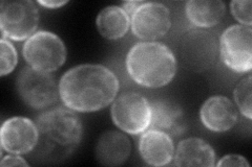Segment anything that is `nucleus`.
<instances>
[{"label": "nucleus", "instance_id": "nucleus-1", "mask_svg": "<svg viewBox=\"0 0 252 167\" xmlns=\"http://www.w3.org/2000/svg\"><path fill=\"white\" fill-rule=\"evenodd\" d=\"M120 90L117 75L101 64H81L68 69L59 82V96L66 108L92 113L113 103Z\"/></svg>", "mask_w": 252, "mask_h": 167}, {"label": "nucleus", "instance_id": "nucleus-2", "mask_svg": "<svg viewBox=\"0 0 252 167\" xmlns=\"http://www.w3.org/2000/svg\"><path fill=\"white\" fill-rule=\"evenodd\" d=\"M36 124L39 138L31 155L38 163H60L72 156L80 145L82 122L74 111L65 106L38 115Z\"/></svg>", "mask_w": 252, "mask_h": 167}, {"label": "nucleus", "instance_id": "nucleus-3", "mask_svg": "<svg viewBox=\"0 0 252 167\" xmlns=\"http://www.w3.org/2000/svg\"><path fill=\"white\" fill-rule=\"evenodd\" d=\"M126 70L137 85L149 89L167 86L177 73L175 53L163 43L143 41L133 45L126 55Z\"/></svg>", "mask_w": 252, "mask_h": 167}, {"label": "nucleus", "instance_id": "nucleus-4", "mask_svg": "<svg viewBox=\"0 0 252 167\" xmlns=\"http://www.w3.org/2000/svg\"><path fill=\"white\" fill-rule=\"evenodd\" d=\"M22 55L30 67L51 73L65 63L66 47L58 35L39 30L23 44Z\"/></svg>", "mask_w": 252, "mask_h": 167}, {"label": "nucleus", "instance_id": "nucleus-5", "mask_svg": "<svg viewBox=\"0 0 252 167\" xmlns=\"http://www.w3.org/2000/svg\"><path fill=\"white\" fill-rule=\"evenodd\" d=\"M110 115L118 129L137 136L148 130L151 124V101L140 93L125 92L114 100Z\"/></svg>", "mask_w": 252, "mask_h": 167}, {"label": "nucleus", "instance_id": "nucleus-6", "mask_svg": "<svg viewBox=\"0 0 252 167\" xmlns=\"http://www.w3.org/2000/svg\"><path fill=\"white\" fill-rule=\"evenodd\" d=\"M16 88L20 98L34 110H44L58 101L59 85L47 72L28 66L22 68L16 79Z\"/></svg>", "mask_w": 252, "mask_h": 167}, {"label": "nucleus", "instance_id": "nucleus-7", "mask_svg": "<svg viewBox=\"0 0 252 167\" xmlns=\"http://www.w3.org/2000/svg\"><path fill=\"white\" fill-rule=\"evenodd\" d=\"M39 24V11L31 0L1 1L0 29L3 38L13 41H27L33 36Z\"/></svg>", "mask_w": 252, "mask_h": 167}, {"label": "nucleus", "instance_id": "nucleus-8", "mask_svg": "<svg viewBox=\"0 0 252 167\" xmlns=\"http://www.w3.org/2000/svg\"><path fill=\"white\" fill-rule=\"evenodd\" d=\"M220 57L224 65L236 73L252 69V29L241 24L226 28L220 38Z\"/></svg>", "mask_w": 252, "mask_h": 167}, {"label": "nucleus", "instance_id": "nucleus-9", "mask_svg": "<svg viewBox=\"0 0 252 167\" xmlns=\"http://www.w3.org/2000/svg\"><path fill=\"white\" fill-rule=\"evenodd\" d=\"M170 27V11L161 2L144 1L130 15L132 35L142 41L161 39L168 33Z\"/></svg>", "mask_w": 252, "mask_h": 167}, {"label": "nucleus", "instance_id": "nucleus-10", "mask_svg": "<svg viewBox=\"0 0 252 167\" xmlns=\"http://www.w3.org/2000/svg\"><path fill=\"white\" fill-rule=\"evenodd\" d=\"M38 138L37 124L28 117H11L0 129V144L9 154H31L37 145Z\"/></svg>", "mask_w": 252, "mask_h": 167}, {"label": "nucleus", "instance_id": "nucleus-11", "mask_svg": "<svg viewBox=\"0 0 252 167\" xmlns=\"http://www.w3.org/2000/svg\"><path fill=\"white\" fill-rule=\"evenodd\" d=\"M238 109L231 99L223 95H215L205 100L200 109V120L207 130L224 133L238 122Z\"/></svg>", "mask_w": 252, "mask_h": 167}, {"label": "nucleus", "instance_id": "nucleus-12", "mask_svg": "<svg viewBox=\"0 0 252 167\" xmlns=\"http://www.w3.org/2000/svg\"><path fill=\"white\" fill-rule=\"evenodd\" d=\"M152 118L148 129L168 134L171 138L183 136L187 131L184 111L179 103L170 99H155L151 101Z\"/></svg>", "mask_w": 252, "mask_h": 167}, {"label": "nucleus", "instance_id": "nucleus-13", "mask_svg": "<svg viewBox=\"0 0 252 167\" xmlns=\"http://www.w3.org/2000/svg\"><path fill=\"white\" fill-rule=\"evenodd\" d=\"M139 154L146 164L156 167L166 166L172 162L175 144L168 134L148 129L141 134Z\"/></svg>", "mask_w": 252, "mask_h": 167}, {"label": "nucleus", "instance_id": "nucleus-14", "mask_svg": "<svg viewBox=\"0 0 252 167\" xmlns=\"http://www.w3.org/2000/svg\"><path fill=\"white\" fill-rule=\"evenodd\" d=\"M131 153V143L124 132L107 131L97 141L94 155L97 161L104 166H121Z\"/></svg>", "mask_w": 252, "mask_h": 167}, {"label": "nucleus", "instance_id": "nucleus-15", "mask_svg": "<svg viewBox=\"0 0 252 167\" xmlns=\"http://www.w3.org/2000/svg\"><path fill=\"white\" fill-rule=\"evenodd\" d=\"M216 152L207 141L198 137L181 140L175 149L172 164L175 166H216Z\"/></svg>", "mask_w": 252, "mask_h": 167}, {"label": "nucleus", "instance_id": "nucleus-16", "mask_svg": "<svg viewBox=\"0 0 252 167\" xmlns=\"http://www.w3.org/2000/svg\"><path fill=\"white\" fill-rule=\"evenodd\" d=\"M186 17L200 28L214 27L224 18L226 5L222 0H190L185 5Z\"/></svg>", "mask_w": 252, "mask_h": 167}, {"label": "nucleus", "instance_id": "nucleus-17", "mask_svg": "<svg viewBox=\"0 0 252 167\" xmlns=\"http://www.w3.org/2000/svg\"><path fill=\"white\" fill-rule=\"evenodd\" d=\"M96 25L102 37L115 41L127 34L130 28V16L122 6L109 5L98 14Z\"/></svg>", "mask_w": 252, "mask_h": 167}, {"label": "nucleus", "instance_id": "nucleus-18", "mask_svg": "<svg viewBox=\"0 0 252 167\" xmlns=\"http://www.w3.org/2000/svg\"><path fill=\"white\" fill-rule=\"evenodd\" d=\"M251 93H252V78L251 75L242 78L235 86L233 90V98L236 107L244 117L247 119L252 118V106H251Z\"/></svg>", "mask_w": 252, "mask_h": 167}, {"label": "nucleus", "instance_id": "nucleus-19", "mask_svg": "<svg viewBox=\"0 0 252 167\" xmlns=\"http://www.w3.org/2000/svg\"><path fill=\"white\" fill-rule=\"evenodd\" d=\"M0 47H1V62H0V75L5 76L13 72L18 63V53L15 46L9 39L1 37L0 39Z\"/></svg>", "mask_w": 252, "mask_h": 167}, {"label": "nucleus", "instance_id": "nucleus-20", "mask_svg": "<svg viewBox=\"0 0 252 167\" xmlns=\"http://www.w3.org/2000/svg\"><path fill=\"white\" fill-rule=\"evenodd\" d=\"M251 6L252 3L250 0H233V1L230 2V12L233 16V18L238 21L241 25L251 27Z\"/></svg>", "mask_w": 252, "mask_h": 167}, {"label": "nucleus", "instance_id": "nucleus-21", "mask_svg": "<svg viewBox=\"0 0 252 167\" xmlns=\"http://www.w3.org/2000/svg\"><path fill=\"white\" fill-rule=\"evenodd\" d=\"M218 167H249L250 164L247 161V159L245 157H243L241 155H226L220 159V161L216 164Z\"/></svg>", "mask_w": 252, "mask_h": 167}, {"label": "nucleus", "instance_id": "nucleus-22", "mask_svg": "<svg viewBox=\"0 0 252 167\" xmlns=\"http://www.w3.org/2000/svg\"><path fill=\"white\" fill-rule=\"evenodd\" d=\"M0 166L2 167H11V166H27L29 167L30 164L26 161V159L20 157V155L10 154L1 159Z\"/></svg>", "mask_w": 252, "mask_h": 167}, {"label": "nucleus", "instance_id": "nucleus-23", "mask_svg": "<svg viewBox=\"0 0 252 167\" xmlns=\"http://www.w3.org/2000/svg\"><path fill=\"white\" fill-rule=\"evenodd\" d=\"M37 3L45 7V9L55 10V9H60V7H62L63 5L68 3V1L67 0H38Z\"/></svg>", "mask_w": 252, "mask_h": 167}, {"label": "nucleus", "instance_id": "nucleus-24", "mask_svg": "<svg viewBox=\"0 0 252 167\" xmlns=\"http://www.w3.org/2000/svg\"><path fill=\"white\" fill-rule=\"evenodd\" d=\"M144 1H126L123 3V9L128 13V15L130 16L133 12H135L138 7L143 3Z\"/></svg>", "mask_w": 252, "mask_h": 167}]
</instances>
